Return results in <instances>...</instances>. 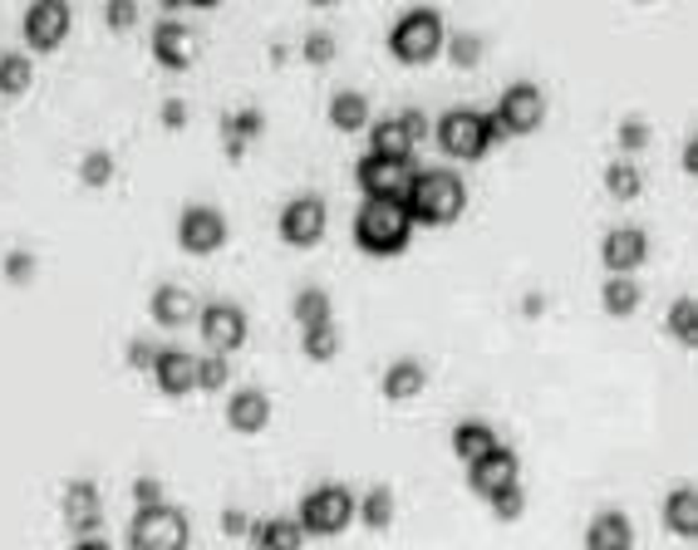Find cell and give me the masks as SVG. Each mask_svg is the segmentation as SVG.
<instances>
[{
  "instance_id": "cell-5",
  "label": "cell",
  "mask_w": 698,
  "mask_h": 550,
  "mask_svg": "<svg viewBox=\"0 0 698 550\" xmlns=\"http://www.w3.org/2000/svg\"><path fill=\"white\" fill-rule=\"evenodd\" d=\"M187 541H193V526H187L183 506H173V502L133 506L129 550H187Z\"/></svg>"
},
{
  "instance_id": "cell-19",
  "label": "cell",
  "mask_w": 698,
  "mask_h": 550,
  "mask_svg": "<svg viewBox=\"0 0 698 550\" xmlns=\"http://www.w3.org/2000/svg\"><path fill=\"white\" fill-rule=\"evenodd\" d=\"M271 422V394L266 388H237V394L227 398V428L241 432V438H251V432H266Z\"/></svg>"
},
{
  "instance_id": "cell-28",
  "label": "cell",
  "mask_w": 698,
  "mask_h": 550,
  "mask_svg": "<svg viewBox=\"0 0 698 550\" xmlns=\"http://www.w3.org/2000/svg\"><path fill=\"white\" fill-rule=\"evenodd\" d=\"M325 119H330V129L335 133H359V129H369V99L359 89H340L330 99V109H325Z\"/></svg>"
},
{
  "instance_id": "cell-50",
  "label": "cell",
  "mask_w": 698,
  "mask_h": 550,
  "mask_svg": "<svg viewBox=\"0 0 698 550\" xmlns=\"http://www.w3.org/2000/svg\"><path fill=\"white\" fill-rule=\"evenodd\" d=\"M542 310H546L542 295H526V300H522V315H542Z\"/></svg>"
},
{
  "instance_id": "cell-47",
  "label": "cell",
  "mask_w": 698,
  "mask_h": 550,
  "mask_svg": "<svg viewBox=\"0 0 698 550\" xmlns=\"http://www.w3.org/2000/svg\"><path fill=\"white\" fill-rule=\"evenodd\" d=\"M247 531H251V516L241 512V506H227V512H221V536L237 541V536H247Z\"/></svg>"
},
{
  "instance_id": "cell-39",
  "label": "cell",
  "mask_w": 698,
  "mask_h": 550,
  "mask_svg": "<svg viewBox=\"0 0 698 550\" xmlns=\"http://www.w3.org/2000/svg\"><path fill=\"white\" fill-rule=\"evenodd\" d=\"M488 506H492L497 521H516V516L526 512V492H522V482H512V486H502V492H492V496H488Z\"/></svg>"
},
{
  "instance_id": "cell-32",
  "label": "cell",
  "mask_w": 698,
  "mask_h": 550,
  "mask_svg": "<svg viewBox=\"0 0 698 550\" xmlns=\"http://www.w3.org/2000/svg\"><path fill=\"white\" fill-rule=\"evenodd\" d=\"M606 193L615 197V202H634V197L644 193V173H640V163H630V157L610 163V167H606Z\"/></svg>"
},
{
  "instance_id": "cell-43",
  "label": "cell",
  "mask_w": 698,
  "mask_h": 550,
  "mask_svg": "<svg viewBox=\"0 0 698 550\" xmlns=\"http://www.w3.org/2000/svg\"><path fill=\"white\" fill-rule=\"evenodd\" d=\"M153 359H157L153 340H129V349H123V364L129 369H153Z\"/></svg>"
},
{
  "instance_id": "cell-8",
  "label": "cell",
  "mask_w": 698,
  "mask_h": 550,
  "mask_svg": "<svg viewBox=\"0 0 698 550\" xmlns=\"http://www.w3.org/2000/svg\"><path fill=\"white\" fill-rule=\"evenodd\" d=\"M325 227H330V207H325V197L301 193V197H291V202L281 207V241H285V246H295V251L320 246Z\"/></svg>"
},
{
  "instance_id": "cell-23",
  "label": "cell",
  "mask_w": 698,
  "mask_h": 550,
  "mask_svg": "<svg viewBox=\"0 0 698 550\" xmlns=\"http://www.w3.org/2000/svg\"><path fill=\"white\" fill-rule=\"evenodd\" d=\"M247 541L257 550H305V531L295 516H266V521H251Z\"/></svg>"
},
{
  "instance_id": "cell-17",
  "label": "cell",
  "mask_w": 698,
  "mask_h": 550,
  "mask_svg": "<svg viewBox=\"0 0 698 550\" xmlns=\"http://www.w3.org/2000/svg\"><path fill=\"white\" fill-rule=\"evenodd\" d=\"M153 384L163 388V398H187L197 388V359L187 354V349H157V359H153Z\"/></svg>"
},
{
  "instance_id": "cell-30",
  "label": "cell",
  "mask_w": 698,
  "mask_h": 550,
  "mask_svg": "<svg viewBox=\"0 0 698 550\" xmlns=\"http://www.w3.org/2000/svg\"><path fill=\"white\" fill-rule=\"evenodd\" d=\"M291 315H295V324H301V330H310V324H335L330 320V315H335L330 290H320V285H305V290L295 295Z\"/></svg>"
},
{
  "instance_id": "cell-2",
  "label": "cell",
  "mask_w": 698,
  "mask_h": 550,
  "mask_svg": "<svg viewBox=\"0 0 698 550\" xmlns=\"http://www.w3.org/2000/svg\"><path fill=\"white\" fill-rule=\"evenodd\" d=\"M408 241H414V221H408L404 202H364L355 211V246L364 256H404Z\"/></svg>"
},
{
  "instance_id": "cell-41",
  "label": "cell",
  "mask_w": 698,
  "mask_h": 550,
  "mask_svg": "<svg viewBox=\"0 0 698 550\" xmlns=\"http://www.w3.org/2000/svg\"><path fill=\"white\" fill-rule=\"evenodd\" d=\"M650 123H644V119H625V123H620V129H615V143H620V153H644V147H650Z\"/></svg>"
},
{
  "instance_id": "cell-33",
  "label": "cell",
  "mask_w": 698,
  "mask_h": 550,
  "mask_svg": "<svg viewBox=\"0 0 698 550\" xmlns=\"http://www.w3.org/2000/svg\"><path fill=\"white\" fill-rule=\"evenodd\" d=\"M301 354L310 359V364H330V359L340 354V330H335V324H310V330H301Z\"/></svg>"
},
{
  "instance_id": "cell-13",
  "label": "cell",
  "mask_w": 698,
  "mask_h": 550,
  "mask_svg": "<svg viewBox=\"0 0 698 550\" xmlns=\"http://www.w3.org/2000/svg\"><path fill=\"white\" fill-rule=\"evenodd\" d=\"M59 516H65V526L74 536H94L103 521V492L99 482L89 477H74L65 482V492H59Z\"/></svg>"
},
{
  "instance_id": "cell-3",
  "label": "cell",
  "mask_w": 698,
  "mask_h": 550,
  "mask_svg": "<svg viewBox=\"0 0 698 550\" xmlns=\"http://www.w3.org/2000/svg\"><path fill=\"white\" fill-rule=\"evenodd\" d=\"M433 133H438L443 153L458 157V163H478L482 153H492V147L502 143L497 119H492V113H482V109H448V113H438Z\"/></svg>"
},
{
  "instance_id": "cell-22",
  "label": "cell",
  "mask_w": 698,
  "mask_h": 550,
  "mask_svg": "<svg viewBox=\"0 0 698 550\" xmlns=\"http://www.w3.org/2000/svg\"><path fill=\"white\" fill-rule=\"evenodd\" d=\"M414 147L418 143L404 133V123H399V119L369 123V153L384 157V163H408V167H414Z\"/></svg>"
},
{
  "instance_id": "cell-6",
  "label": "cell",
  "mask_w": 698,
  "mask_h": 550,
  "mask_svg": "<svg viewBox=\"0 0 698 550\" xmlns=\"http://www.w3.org/2000/svg\"><path fill=\"white\" fill-rule=\"evenodd\" d=\"M295 521H301L305 541H310V536H340V531H349V521H355V492L340 482L315 486V492L301 496Z\"/></svg>"
},
{
  "instance_id": "cell-10",
  "label": "cell",
  "mask_w": 698,
  "mask_h": 550,
  "mask_svg": "<svg viewBox=\"0 0 698 550\" xmlns=\"http://www.w3.org/2000/svg\"><path fill=\"white\" fill-rule=\"evenodd\" d=\"M177 246H183L187 256H211V251H221L227 246V217L207 202L183 207V217H177Z\"/></svg>"
},
{
  "instance_id": "cell-45",
  "label": "cell",
  "mask_w": 698,
  "mask_h": 550,
  "mask_svg": "<svg viewBox=\"0 0 698 550\" xmlns=\"http://www.w3.org/2000/svg\"><path fill=\"white\" fill-rule=\"evenodd\" d=\"M157 502H167L163 482H157V477H133V506H157Z\"/></svg>"
},
{
  "instance_id": "cell-20",
  "label": "cell",
  "mask_w": 698,
  "mask_h": 550,
  "mask_svg": "<svg viewBox=\"0 0 698 550\" xmlns=\"http://www.w3.org/2000/svg\"><path fill=\"white\" fill-rule=\"evenodd\" d=\"M423 388H428V369H423V359H414V354L394 359V364L384 369V378H379V394H384L389 404H414Z\"/></svg>"
},
{
  "instance_id": "cell-40",
  "label": "cell",
  "mask_w": 698,
  "mask_h": 550,
  "mask_svg": "<svg viewBox=\"0 0 698 550\" xmlns=\"http://www.w3.org/2000/svg\"><path fill=\"white\" fill-rule=\"evenodd\" d=\"M231 384V364L221 354H207L197 359V388H207V394H217V388Z\"/></svg>"
},
{
  "instance_id": "cell-4",
  "label": "cell",
  "mask_w": 698,
  "mask_h": 550,
  "mask_svg": "<svg viewBox=\"0 0 698 550\" xmlns=\"http://www.w3.org/2000/svg\"><path fill=\"white\" fill-rule=\"evenodd\" d=\"M443 40H448V25H443L438 10L418 6L408 10V15L394 20V30H389V55L399 59V65H428V59L443 55Z\"/></svg>"
},
{
  "instance_id": "cell-34",
  "label": "cell",
  "mask_w": 698,
  "mask_h": 550,
  "mask_svg": "<svg viewBox=\"0 0 698 550\" xmlns=\"http://www.w3.org/2000/svg\"><path fill=\"white\" fill-rule=\"evenodd\" d=\"M113 173H119V157H113L109 147H94V153L79 157V183L94 187V193H99V187H109Z\"/></svg>"
},
{
  "instance_id": "cell-15",
  "label": "cell",
  "mask_w": 698,
  "mask_h": 550,
  "mask_svg": "<svg viewBox=\"0 0 698 550\" xmlns=\"http://www.w3.org/2000/svg\"><path fill=\"white\" fill-rule=\"evenodd\" d=\"M153 59L163 69H173V74L193 69L197 65V35H193V25H187V20H157V30H153Z\"/></svg>"
},
{
  "instance_id": "cell-21",
  "label": "cell",
  "mask_w": 698,
  "mask_h": 550,
  "mask_svg": "<svg viewBox=\"0 0 698 550\" xmlns=\"http://www.w3.org/2000/svg\"><path fill=\"white\" fill-rule=\"evenodd\" d=\"M261 133H266V113H261V109H231V113H221V153H227L231 163H241V157H247V147L257 143Z\"/></svg>"
},
{
  "instance_id": "cell-38",
  "label": "cell",
  "mask_w": 698,
  "mask_h": 550,
  "mask_svg": "<svg viewBox=\"0 0 698 550\" xmlns=\"http://www.w3.org/2000/svg\"><path fill=\"white\" fill-rule=\"evenodd\" d=\"M305 65H315V69H325V65H335V55H340V45H335V35L330 30H310L305 35Z\"/></svg>"
},
{
  "instance_id": "cell-29",
  "label": "cell",
  "mask_w": 698,
  "mask_h": 550,
  "mask_svg": "<svg viewBox=\"0 0 698 550\" xmlns=\"http://www.w3.org/2000/svg\"><path fill=\"white\" fill-rule=\"evenodd\" d=\"M640 300H644V290L630 275H610V280L600 285V305H606V315H615V320H625V315L640 310Z\"/></svg>"
},
{
  "instance_id": "cell-27",
  "label": "cell",
  "mask_w": 698,
  "mask_h": 550,
  "mask_svg": "<svg viewBox=\"0 0 698 550\" xmlns=\"http://www.w3.org/2000/svg\"><path fill=\"white\" fill-rule=\"evenodd\" d=\"M355 516L369 526V531H389L394 526V516H399V496H394V486H369L364 496L355 502Z\"/></svg>"
},
{
  "instance_id": "cell-14",
  "label": "cell",
  "mask_w": 698,
  "mask_h": 550,
  "mask_svg": "<svg viewBox=\"0 0 698 550\" xmlns=\"http://www.w3.org/2000/svg\"><path fill=\"white\" fill-rule=\"evenodd\" d=\"M600 261L610 275H634L650 261V231L644 227H610L600 241Z\"/></svg>"
},
{
  "instance_id": "cell-46",
  "label": "cell",
  "mask_w": 698,
  "mask_h": 550,
  "mask_svg": "<svg viewBox=\"0 0 698 550\" xmlns=\"http://www.w3.org/2000/svg\"><path fill=\"white\" fill-rule=\"evenodd\" d=\"M187 113H193V109H187V99H163V109H157V119H163V129H187Z\"/></svg>"
},
{
  "instance_id": "cell-35",
  "label": "cell",
  "mask_w": 698,
  "mask_h": 550,
  "mask_svg": "<svg viewBox=\"0 0 698 550\" xmlns=\"http://www.w3.org/2000/svg\"><path fill=\"white\" fill-rule=\"evenodd\" d=\"M443 55H448V65H458V69H478L482 40L472 35V30H458V35L448 30V40H443Z\"/></svg>"
},
{
  "instance_id": "cell-18",
  "label": "cell",
  "mask_w": 698,
  "mask_h": 550,
  "mask_svg": "<svg viewBox=\"0 0 698 550\" xmlns=\"http://www.w3.org/2000/svg\"><path fill=\"white\" fill-rule=\"evenodd\" d=\"M197 295L187 290V285H157L153 295H148V315H153L157 324H167V330H183V324L197 320Z\"/></svg>"
},
{
  "instance_id": "cell-48",
  "label": "cell",
  "mask_w": 698,
  "mask_h": 550,
  "mask_svg": "<svg viewBox=\"0 0 698 550\" xmlns=\"http://www.w3.org/2000/svg\"><path fill=\"white\" fill-rule=\"evenodd\" d=\"M69 550H113L109 541H103V536H74V546Z\"/></svg>"
},
{
  "instance_id": "cell-49",
  "label": "cell",
  "mask_w": 698,
  "mask_h": 550,
  "mask_svg": "<svg viewBox=\"0 0 698 550\" xmlns=\"http://www.w3.org/2000/svg\"><path fill=\"white\" fill-rule=\"evenodd\" d=\"M684 173H698V143H694V138H689V143H684Z\"/></svg>"
},
{
  "instance_id": "cell-25",
  "label": "cell",
  "mask_w": 698,
  "mask_h": 550,
  "mask_svg": "<svg viewBox=\"0 0 698 550\" xmlns=\"http://www.w3.org/2000/svg\"><path fill=\"white\" fill-rule=\"evenodd\" d=\"M452 458H462V462H472V458H482V452H492V448H502V438H497V428L488 418H462L458 428H452Z\"/></svg>"
},
{
  "instance_id": "cell-1",
  "label": "cell",
  "mask_w": 698,
  "mask_h": 550,
  "mask_svg": "<svg viewBox=\"0 0 698 550\" xmlns=\"http://www.w3.org/2000/svg\"><path fill=\"white\" fill-rule=\"evenodd\" d=\"M404 211L414 227H452V221L468 211V183H462L452 167H428L414 173L404 193Z\"/></svg>"
},
{
  "instance_id": "cell-11",
  "label": "cell",
  "mask_w": 698,
  "mask_h": 550,
  "mask_svg": "<svg viewBox=\"0 0 698 550\" xmlns=\"http://www.w3.org/2000/svg\"><path fill=\"white\" fill-rule=\"evenodd\" d=\"M355 183H359V193H364V202H404L408 183H414V167L384 163V157L369 153L364 163L355 167Z\"/></svg>"
},
{
  "instance_id": "cell-26",
  "label": "cell",
  "mask_w": 698,
  "mask_h": 550,
  "mask_svg": "<svg viewBox=\"0 0 698 550\" xmlns=\"http://www.w3.org/2000/svg\"><path fill=\"white\" fill-rule=\"evenodd\" d=\"M664 526H669L679 541H694L698 536V492L694 486H674L664 496Z\"/></svg>"
},
{
  "instance_id": "cell-37",
  "label": "cell",
  "mask_w": 698,
  "mask_h": 550,
  "mask_svg": "<svg viewBox=\"0 0 698 550\" xmlns=\"http://www.w3.org/2000/svg\"><path fill=\"white\" fill-rule=\"evenodd\" d=\"M35 271H40V256H35L30 246L6 251V261H0V275H6V285H30V280H35Z\"/></svg>"
},
{
  "instance_id": "cell-24",
  "label": "cell",
  "mask_w": 698,
  "mask_h": 550,
  "mask_svg": "<svg viewBox=\"0 0 698 550\" xmlns=\"http://www.w3.org/2000/svg\"><path fill=\"white\" fill-rule=\"evenodd\" d=\"M586 550H634V526L625 512H600L586 526Z\"/></svg>"
},
{
  "instance_id": "cell-16",
  "label": "cell",
  "mask_w": 698,
  "mask_h": 550,
  "mask_svg": "<svg viewBox=\"0 0 698 550\" xmlns=\"http://www.w3.org/2000/svg\"><path fill=\"white\" fill-rule=\"evenodd\" d=\"M512 482H522V462H516V452L506 448V442L468 462V486L478 496H492V492H502V486H512Z\"/></svg>"
},
{
  "instance_id": "cell-42",
  "label": "cell",
  "mask_w": 698,
  "mask_h": 550,
  "mask_svg": "<svg viewBox=\"0 0 698 550\" xmlns=\"http://www.w3.org/2000/svg\"><path fill=\"white\" fill-rule=\"evenodd\" d=\"M103 25H109V30H133V25H139V6H133V0H109V6H103Z\"/></svg>"
},
{
  "instance_id": "cell-36",
  "label": "cell",
  "mask_w": 698,
  "mask_h": 550,
  "mask_svg": "<svg viewBox=\"0 0 698 550\" xmlns=\"http://www.w3.org/2000/svg\"><path fill=\"white\" fill-rule=\"evenodd\" d=\"M669 334H674V340H679L684 349L698 344V305L689 300V295L669 305Z\"/></svg>"
},
{
  "instance_id": "cell-12",
  "label": "cell",
  "mask_w": 698,
  "mask_h": 550,
  "mask_svg": "<svg viewBox=\"0 0 698 550\" xmlns=\"http://www.w3.org/2000/svg\"><path fill=\"white\" fill-rule=\"evenodd\" d=\"M197 324H203V340L217 349V354H231V349H241V344H247V334H251L247 310H241V305H231V300L203 305V310H197Z\"/></svg>"
},
{
  "instance_id": "cell-7",
  "label": "cell",
  "mask_w": 698,
  "mask_h": 550,
  "mask_svg": "<svg viewBox=\"0 0 698 550\" xmlns=\"http://www.w3.org/2000/svg\"><path fill=\"white\" fill-rule=\"evenodd\" d=\"M492 119H497V129H502V138H526V133H536L546 123V94L536 89V84H506L502 89V99H497V109H492Z\"/></svg>"
},
{
  "instance_id": "cell-31",
  "label": "cell",
  "mask_w": 698,
  "mask_h": 550,
  "mask_svg": "<svg viewBox=\"0 0 698 550\" xmlns=\"http://www.w3.org/2000/svg\"><path fill=\"white\" fill-rule=\"evenodd\" d=\"M30 84H35V65H30V55L6 50V55H0V94H6V99H20Z\"/></svg>"
},
{
  "instance_id": "cell-9",
  "label": "cell",
  "mask_w": 698,
  "mask_h": 550,
  "mask_svg": "<svg viewBox=\"0 0 698 550\" xmlns=\"http://www.w3.org/2000/svg\"><path fill=\"white\" fill-rule=\"evenodd\" d=\"M74 15L65 0H35V6H25V15H20V35H25L30 50H40V55H50V50L65 45Z\"/></svg>"
},
{
  "instance_id": "cell-44",
  "label": "cell",
  "mask_w": 698,
  "mask_h": 550,
  "mask_svg": "<svg viewBox=\"0 0 698 550\" xmlns=\"http://www.w3.org/2000/svg\"><path fill=\"white\" fill-rule=\"evenodd\" d=\"M394 119L404 123V133L414 138V143H423V138L433 133V119H428V113H423V109H404V113H394Z\"/></svg>"
}]
</instances>
